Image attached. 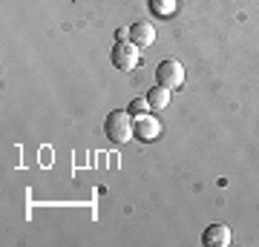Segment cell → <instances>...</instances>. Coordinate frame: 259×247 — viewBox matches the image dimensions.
I'll use <instances>...</instances> for the list:
<instances>
[{"instance_id": "cell-9", "label": "cell", "mask_w": 259, "mask_h": 247, "mask_svg": "<svg viewBox=\"0 0 259 247\" xmlns=\"http://www.w3.org/2000/svg\"><path fill=\"white\" fill-rule=\"evenodd\" d=\"M115 40H130V29H118L115 32Z\"/></svg>"}, {"instance_id": "cell-6", "label": "cell", "mask_w": 259, "mask_h": 247, "mask_svg": "<svg viewBox=\"0 0 259 247\" xmlns=\"http://www.w3.org/2000/svg\"><path fill=\"white\" fill-rule=\"evenodd\" d=\"M130 40L139 46V49L141 46L147 49V46L156 43V26H153V23H133V26H130Z\"/></svg>"}, {"instance_id": "cell-2", "label": "cell", "mask_w": 259, "mask_h": 247, "mask_svg": "<svg viewBox=\"0 0 259 247\" xmlns=\"http://www.w3.org/2000/svg\"><path fill=\"white\" fill-rule=\"evenodd\" d=\"M139 58H141V49L133 40H118L112 46V66L121 69V72H130L139 66Z\"/></svg>"}, {"instance_id": "cell-8", "label": "cell", "mask_w": 259, "mask_h": 247, "mask_svg": "<svg viewBox=\"0 0 259 247\" xmlns=\"http://www.w3.org/2000/svg\"><path fill=\"white\" fill-rule=\"evenodd\" d=\"M127 112H130V115H136V118H141V115H147V112H150L147 98H133V101H130V107H127Z\"/></svg>"}, {"instance_id": "cell-1", "label": "cell", "mask_w": 259, "mask_h": 247, "mask_svg": "<svg viewBox=\"0 0 259 247\" xmlns=\"http://www.w3.org/2000/svg\"><path fill=\"white\" fill-rule=\"evenodd\" d=\"M133 115L130 112H121V110H115V112H110L107 115V121H104V132H107V138H110L112 144H127L130 138L136 135L133 132Z\"/></svg>"}, {"instance_id": "cell-5", "label": "cell", "mask_w": 259, "mask_h": 247, "mask_svg": "<svg viewBox=\"0 0 259 247\" xmlns=\"http://www.w3.org/2000/svg\"><path fill=\"white\" fill-rule=\"evenodd\" d=\"M231 227L228 224H210L202 233V244L204 247H231Z\"/></svg>"}, {"instance_id": "cell-7", "label": "cell", "mask_w": 259, "mask_h": 247, "mask_svg": "<svg viewBox=\"0 0 259 247\" xmlns=\"http://www.w3.org/2000/svg\"><path fill=\"white\" fill-rule=\"evenodd\" d=\"M147 104H150V110H153V112L167 110V104H170V89H167V86H156V89H150L147 92Z\"/></svg>"}, {"instance_id": "cell-3", "label": "cell", "mask_w": 259, "mask_h": 247, "mask_svg": "<svg viewBox=\"0 0 259 247\" xmlns=\"http://www.w3.org/2000/svg\"><path fill=\"white\" fill-rule=\"evenodd\" d=\"M156 81H158V86H167L170 92L179 89V86L185 83V66L179 64V61H173V58H167V61H161V64H158Z\"/></svg>"}, {"instance_id": "cell-4", "label": "cell", "mask_w": 259, "mask_h": 247, "mask_svg": "<svg viewBox=\"0 0 259 247\" xmlns=\"http://www.w3.org/2000/svg\"><path fill=\"white\" fill-rule=\"evenodd\" d=\"M133 132H136L139 141H156V138L161 135V121H158L156 115H141V118H136V124H133Z\"/></svg>"}]
</instances>
